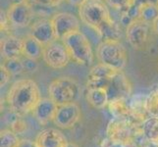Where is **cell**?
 Here are the masks:
<instances>
[{
  "mask_svg": "<svg viewBox=\"0 0 158 147\" xmlns=\"http://www.w3.org/2000/svg\"><path fill=\"white\" fill-rule=\"evenodd\" d=\"M79 8L81 21L98 32L103 40L119 39V29L103 0H86Z\"/></svg>",
  "mask_w": 158,
  "mask_h": 147,
  "instance_id": "obj_1",
  "label": "cell"
},
{
  "mask_svg": "<svg viewBox=\"0 0 158 147\" xmlns=\"http://www.w3.org/2000/svg\"><path fill=\"white\" fill-rule=\"evenodd\" d=\"M8 106L14 114L19 116L32 112L41 99L39 85L31 79H21L11 85L7 94Z\"/></svg>",
  "mask_w": 158,
  "mask_h": 147,
  "instance_id": "obj_2",
  "label": "cell"
},
{
  "mask_svg": "<svg viewBox=\"0 0 158 147\" xmlns=\"http://www.w3.org/2000/svg\"><path fill=\"white\" fill-rule=\"evenodd\" d=\"M99 63L115 71H123L128 62L126 48L119 39H104L96 49Z\"/></svg>",
  "mask_w": 158,
  "mask_h": 147,
  "instance_id": "obj_3",
  "label": "cell"
},
{
  "mask_svg": "<svg viewBox=\"0 0 158 147\" xmlns=\"http://www.w3.org/2000/svg\"><path fill=\"white\" fill-rule=\"evenodd\" d=\"M71 60L81 66H89L94 62V52L90 42L81 31H75L63 39Z\"/></svg>",
  "mask_w": 158,
  "mask_h": 147,
  "instance_id": "obj_4",
  "label": "cell"
},
{
  "mask_svg": "<svg viewBox=\"0 0 158 147\" xmlns=\"http://www.w3.org/2000/svg\"><path fill=\"white\" fill-rule=\"evenodd\" d=\"M48 94L57 105L76 102L81 94V86L72 78H58L50 83Z\"/></svg>",
  "mask_w": 158,
  "mask_h": 147,
  "instance_id": "obj_5",
  "label": "cell"
},
{
  "mask_svg": "<svg viewBox=\"0 0 158 147\" xmlns=\"http://www.w3.org/2000/svg\"><path fill=\"white\" fill-rule=\"evenodd\" d=\"M151 31H153L151 24L139 18L133 20L126 29V36L131 46L137 50L145 48L150 39Z\"/></svg>",
  "mask_w": 158,
  "mask_h": 147,
  "instance_id": "obj_6",
  "label": "cell"
},
{
  "mask_svg": "<svg viewBox=\"0 0 158 147\" xmlns=\"http://www.w3.org/2000/svg\"><path fill=\"white\" fill-rule=\"evenodd\" d=\"M42 59L48 67L52 69H62L69 64L71 57L63 41L56 39L49 44L44 45Z\"/></svg>",
  "mask_w": 158,
  "mask_h": 147,
  "instance_id": "obj_7",
  "label": "cell"
},
{
  "mask_svg": "<svg viewBox=\"0 0 158 147\" xmlns=\"http://www.w3.org/2000/svg\"><path fill=\"white\" fill-rule=\"evenodd\" d=\"M81 117V108L76 102L58 105L53 122L56 126L63 129H69L76 126Z\"/></svg>",
  "mask_w": 158,
  "mask_h": 147,
  "instance_id": "obj_8",
  "label": "cell"
},
{
  "mask_svg": "<svg viewBox=\"0 0 158 147\" xmlns=\"http://www.w3.org/2000/svg\"><path fill=\"white\" fill-rule=\"evenodd\" d=\"M51 21L56 37L59 40H63V39H65L70 34L80 31L81 28L80 20L75 15L67 12L55 14L52 16Z\"/></svg>",
  "mask_w": 158,
  "mask_h": 147,
  "instance_id": "obj_9",
  "label": "cell"
},
{
  "mask_svg": "<svg viewBox=\"0 0 158 147\" xmlns=\"http://www.w3.org/2000/svg\"><path fill=\"white\" fill-rule=\"evenodd\" d=\"M7 18L11 26L16 28H26L31 23L34 12L31 6L27 2L11 4L7 11Z\"/></svg>",
  "mask_w": 158,
  "mask_h": 147,
  "instance_id": "obj_10",
  "label": "cell"
},
{
  "mask_svg": "<svg viewBox=\"0 0 158 147\" xmlns=\"http://www.w3.org/2000/svg\"><path fill=\"white\" fill-rule=\"evenodd\" d=\"M107 93L109 96V101L114 99H127L132 93V85L130 80L125 76L123 71H117L113 76L107 88Z\"/></svg>",
  "mask_w": 158,
  "mask_h": 147,
  "instance_id": "obj_11",
  "label": "cell"
},
{
  "mask_svg": "<svg viewBox=\"0 0 158 147\" xmlns=\"http://www.w3.org/2000/svg\"><path fill=\"white\" fill-rule=\"evenodd\" d=\"M117 71L99 63L90 70L88 76L86 88H105L107 89L112 77Z\"/></svg>",
  "mask_w": 158,
  "mask_h": 147,
  "instance_id": "obj_12",
  "label": "cell"
},
{
  "mask_svg": "<svg viewBox=\"0 0 158 147\" xmlns=\"http://www.w3.org/2000/svg\"><path fill=\"white\" fill-rule=\"evenodd\" d=\"M132 129L126 119L115 118L109 123L107 135L116 143H128L132 138Z\"/></svg>",
  "mask_w": 158,
  "mask_h": 147,
  "instance_id": "obj_13",
  "label": "cell"
},
{
  "mask_svg": "<svg viewBox=\"0 0 158 147\" xmlns=\"http://www.w3.org/2000/svg\"><path fill=\"white\" fill-rule=\"evenodd\" d=\"M43 45L49 44L57 39L51 19H40L31 25L30 34Z\"/></svg>",
  "mask_w": 158,
  "mask_h": 147,
  "instance_id": "obj_14",
  "label": "cell"
},
{
  "mask_svg": "<svg viewBox=\"0 0 158 147\" xmlns=\"http://www.w3.org/2000/svg\"><path fill=\"white\" fill-rule=\"evenodd\" d=\"M35 141L40 147H66L68 144V140L61 130L53 128L41 130Z\"/></svg>",
  "mask_w": 158,
  "mask_h": 147,
  "instance_id": "obj_15",
  "label": "cell"
},
{
  "mask_svg": "<svg viewBox=\"0 0 158 147\" xmlns=\"http://www.w3.org/2000/svg\"><path fill=\"white\" fill-rule=\"evenodd\" d=\"M58 105L50 97L41 98L32 110V115L41 125H46L53 121L57 111Z\"/></svg>",
  "mask_w": 158,
  "mask_h": 147,
  "instance_id": "obj_16",
  "label": "cell"
},
{
  "mask_svg": "<svg viewBox=\"0 0 158 147\" xmlns=\"http://www.w3.org/2000/svg\"><path fill=\"white\" fill-rule=\"evenodd\" d=\"M1 55L6 59L21 58L23 55V39L8 35L1 40Z\"/></svg>",
  "mask_w": 158,
  "mask_h": 147,
  "instance_id": "obj_17",
  "label": "cell"
},
{
  "mask_svg": "<svg viewBox=\"0 0 158 147\" xmlns=\"http://www.w3.org/2000/svg\"><path fill=\"white\" fill-rule=\"evenodd\" d=\"M44 45L34 36L28 35L23 39V56L32 60H39L43 55Z\"/></svg>",
  "mask_w": 158,
  "mask_h": 147,
  "instance_id": "obj_18",
  "label": "cell"
},
{
  "mask_svg": "<svg viewBox=\"0 0 158 147\" xmlns=\"http://www.w3.org/2000/svg\"><path fill=\"white\" fill-rule=\"evenodd\" d=\"M86 100L95 109H103L109 103V96L105 88H86Z\"/></svg>",
  "mask_w": 158,
  "mask_h": 147,
  "instance_id": "obj_19",
  "label": "cell"
},
{
  "mask_svg": "<svg viewBox=\"0 0 158 147\" xmlns=\"http://www.w3.org/2000/svg\"><path fill=\"white\" fill-rule=\"evenodd\" d=\"M109 111L112 115L118 119H126L130 114V107L127 103V99L119 98V99L110 100L108 103Z\"/></svg>",
  "mask_w": 158,
  "mask_h": 147,
  "instance_id": "obj_20",
  "label": "cell"
},
{
  "mask_svg": "<svg viewBox=\"0 0 158 147\" xmlns=\"http://www.w3.org/2000/svg\"><path fill=\"white\" fill-rule=\"evenodd\" d=\"M158 17V5L148 3L143 5L139 11V18L151 24Z\"/></svg>",
  "mask_w": 158,
  "mask_h": 147,
  "instance_id": "obj_21",
  "label": "cell"
},
{
  "mask_svg": "<svg viewBox=\"0 0 158 147\" xmlns=\"http://www.w3.org/2000/svg\"><path fill=\"white\" fill-rule=\"evenodd\" d=\"M143 133L152 142L158 143V119L151 117L143 124Z\"/></svg>",
  "mask_w": 158,
  "mask_h": 147,
  "instance_id": "obj_22",
  "label": "cell"
},
{
  "mask_svg": "<svg viewBox=\"0 0 158 147\" xmlns=\"http://www.w3.org/2000/svg\"><path fill=\"white\" fill-rule=\"evenodd\" d=\"M145 111L149 114L150 117L158 119V86L146 97Z\"/></svg>",
  "mask_w": 158,
  "mask_h": 147,
  "instance_id": "obj_23",
  "label": "cell"
},
{
  "mask_svg": "<svg viewBox=\"0 0 158 147\" xmlns=\"http://www.w3.org/2000/svg\"><path fill=\"white\" fill-rule=\"evenodd\" d=\"M0 140H1L0 147H16L20 142L18 133L13 132L12 129L2 130L0 134Z\"/></svg>",
  "mask_w": 158,
  "mask_h": 147,
  "instance_id": "obj_24",
  "label": "cell"
},
{
  "mask_svg": "<svg viewBox=\"0 0 158 147\" xmlns=\"http://www.w3.org/2000/svg\"><path fill=\"white\" fill-rule=\"evenodd\" d=\"M2 65L9 71V73L12 76L20 75L21 73H23V71L25 70L23 60L21 58L6 59L4 61V63H2Z\"/></svg>",
  "mask_w": 158,
  "mask_h": 147,
  "instance_id": "obj_25",
  "label": "cell"
},
{
  "mask_svg": "<svg viewBox=\"0 0 158 147\" xmlns=\"http://www.w3.org/2000/svg\"><path fill=\"white\" fill-rule=\"evenodd\" d=\"M104 1L110 7L120 10L122 12L126 11L133 4V0H104Z\"/></svg>",
  "mask_w": 158,
  "mask_h": 147,
  "instance_id": "obj_26",
  "label": "cell"
},
{
  "mask_svg": "<svg viewBox=\"0 0 158 147\" xmlns=\"http://www.w3.org/2000/svg\"><path fill=\"white\" fill-rule=\"evenodd\" d=\"M18 117L19 115L14 120V122L11 123V129H12L13 132H15L16 133H24L25 129H27V125L23 120Z\"/></svg>",
  "mask_w": 158,
  "mask_h": 147,
  "instance_id": "obj_27",
  "label": "cell"
},
{
  "mask_svg": "<svg viewBox=\"0 0 158 147\" xmlns=\"http://www.w3.org/2000/svg\"><path fill=\"white\" fill-rule=\"evenodd\" d=\"M11 76H12V75L9 73V71L1 64V66H0V77H1L0 85H1V88H3V86L6 85V84L8 83L9 80H10Z\"/></svg>",
  "mask_w": 158,
  "mask_h": 147,
  "instance_id": "obj_28",
  "label": "cell"
},
{
  "mask_svg": "<svg viewBox=\"0 0 158 147\" xmlns=\"http://www.w3.org/2000/svg\"><path fill=\"white\" fill-rule=\"evenodd\" d=\"M63 1L64 0H39V4L44 7H54Z\"/></svg>",
  "mask_w": 158,
  "mask_h": 147,
  "instance_id": "obj_29",
  "label": "cell"
},
{
  "mask_svg": "<svg viewBox=\"0 0 158 147\" xmlns=\"http://www.w3.org/2000/svg\"><path fill=\"white\" fill-rule=\"evenodd\" d=\"M23 63H24V66H25V70L35 71L37 68V65L35 63V60H32V59H30V58H26L24 61H23Z\"/></svg>",
  "mask_w": 158,
  "mask_h": 147,
  "instance_id": "obj_30",
  "label": "cell"
},
{
  "mask_svg": "<svg viewBox=\"0 0 158 147\" xmlns=\"http://www.w3.org/2000/svg\"><path fill=\"white\" fill-rule=\"evenodd\" d=\"M16 147H40V146L37 145L36 141H32L30 139H23L20 140L19 144Z\"/></svg>",
  "mask_w": 158,
  "mask_h": 147,
  "instance_id": "obj_31",
  "label": "cell"
},
{
  "mask_svg": "<svg viewBox=\"0 0 158 147\" xmlns=\"http://www.w3.org/2000/svg\"><path fill=\"white\" fill-rule=\"evenodd\" d=\"M148 3L158 5V0H133V5H135V6H137L139 8H140L143 5L148 4Z\"/></svg>",
  "mask_w": 158,
  "mask_h": 147,
  "instance_id": "obj_32",
  "label": "cell"
},
{
  "mask_svg": "<svg viewBox=\"0 0 158 147\" xmlns=\"http://www.w3.org/2000/svg\"><path fill=\"white\" fill-rule=\"evenodd\" d=\"M67 1L71 4V5H74V6H81V4H84L86 0H67Z\"/></svg>",
  "mask_w": 158,
  "mask_h": 147,
  "instance_id": "obj_33",
  "label": "cell"
},
{
  "mask_svg": "<svg viewBox=\"0 0 158 147\" xmlns=\"http://www.w3.org/2000/svg\"><path fill=\"white\" fill-rule=\"evenodd\" d=\"M152 29H153V31L158 35V17L155 19L153 23H152Z\"/></svg>",
  "mask_w": 158,
  "mask_h": 147,
  "instance_id": "obj_34",
  "label": "cell"
},
{
  "mask_svg": "<svg viewBox=\"0 0 158 147\" xmlns=\"http://www.w3.org/2000/svg\"><path fill=\"white\" fill-rule=\"evenodd\" d=\"M26 2L30 4L31 6H34L35 4H39V0H26Z\"/></svg>",
  "mask_w": 158,
  "mask_h": 147,
  "instance_id": "obj_35",
  "label": "cell"
},
{
  "mask_svg": "<svg viewBox=\"0 0 158 147\" xmlns=\"http://www.w3.org/2000/svg\"><path fill=\"white\" fill-rule=\"evenodd\" d=\"M12 4H17V3H22V2H26V0H10Z\"/></svg>",
  "mask_w": 158,
  "mask_h": 147,
  "instance_id": "obj_36",
  "label": "cell"
},
{
  "mask_svg": "<svg viewBox=\"0 0 158 147\" xmlns=\"http://www.w3.org/2000/svg\"><path fill=\"white\" fill-rule=\"evenodd\" d=\"M66 147H79V146L76 144V143H74V142H68V144H67Z\"/></svg>",
  "mask_w": 158,
  "mask_h": 147,
  "instance_id": "obj_37",
  "label": "cell"
}]
</instances>
